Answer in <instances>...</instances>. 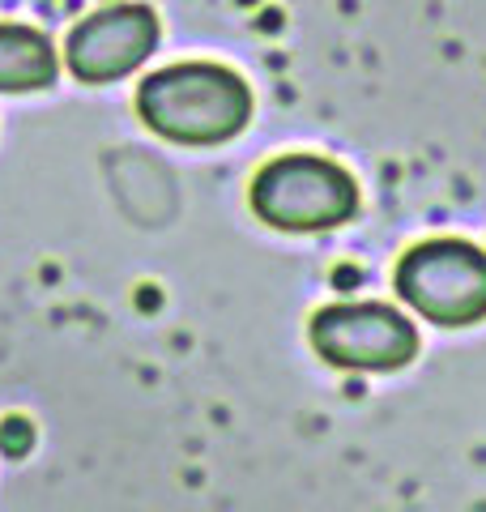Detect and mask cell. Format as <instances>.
<instances>
[{
  "mask_svg": "<svg viewBox=\"0 0 486 512\" xmlns=\"http://www.w3.org/2000/svg\"><path fill=\"white\" fill-rule=\"evenodd\" d=\"M137 111L150 133L175 146H222L252 120V90L239 73L209 60L167 64L137 86Z\"/></svg>",
  "mask_w": 486,
  "mask_h": 512,
  "instance_id": "6da1fadb",
  "label": "cell"
},
{
  "mask_svg": "<svg viewBox=\"0 0 486 512\" xmlns=\"http://www.w3.org/2000/svg\"><path fill=\"white\" fill-rule=\"evenodd\" d=\"M252 214L273 231H329L359 214V184L320 154H282L252 180Z\"/></svg>",
  "mask_w": 486,
  "mask_h": 512,
  "instance_id": "7a4b0ae2",
  "label": "cell"
},
{
  "mask_svg": "<svg viewBox=\"0 0 486 512\" xmlns=\"http://www.w3.org/2000/svg\"><path fill=\"white\" fill-rule=\"evenodd\" d=\"M397 295L440 329L486 320V252L465 239H427L397 261Z\"/></svg>",
  "mask_w": 486,
  "mask_h": 512,
  "instance_id": "3957f363",
  "label": "cell"
},
{
  "mask_svg": "<svg viewBox=\"0 0 486 512\" xmlns=\"http://www.w3.org/2000/svg\"><path fill=\"white\" fill-rule=\"evenodd\" d=\"M312 346L346 372H397L418 355V329L388 303H329L312 316Z\"/></svg>",
  "mask_w": 486,
  "mask_h": 512,
  "instance_id": "277c9868",
  "label": "cell"
},
{
  "mask_svg": "<svg viewBox=\"0 0 486 512\" xmlns=\"http://www.w3.org/2000/svg\"><path fill=\"white\" fill-rule=\"evenodd\" d=\"M158 47V18L145 5H111L73 26L69 43H64V60L69 73L86 86L120 82L150 60Z\"/></svg>",
  "mask_w": 486,
  "mask_h": 512,
  "instance_id": "5b68a950",
  "label": "cell"
},
{
  "mask_svg": "<svg viewBox=\"0 0 486 512\" xmlns=\"http://www.w3.org/2000/svg\"><path fill=\"white\" fill-rule=\"evenodd\" d=\"M60 56L35 26L0 22V94H35L56 86Z\"/></svg>",
  "mask_w": 486,
  "mask_h": 512,
  "instance_id": "8992f818",
  "label": "cell"
},
{
  "mask_svg": "<svg viewBox=\"0 0 486 512\" xmlns=\"http://www.w3.org/2000/svg\"><path fill=\"white\" fill-rule=\"evenodd\" d=\"M0 448H5L9 457H22L30 448V423L26 419H9L5 427H0Z\"/></svg>",
  "mask_w": 486,
  "mask_h": 512,
  "instance_id": "52a82bcc",
  "label": "cell"
}]
</instances>
